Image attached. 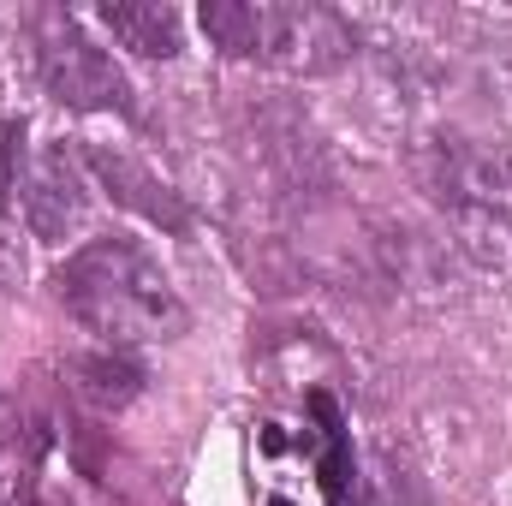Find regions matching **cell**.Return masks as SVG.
Segmentation results:
<instances>
[{
  "label": "cell",
  "instance_id": "cell-8",
  "mask_svg": "<svg viewBox=\"0 0 512 506\" xmlns=\"http://www.w3.org/2000/svg\"><path fill=\"white\" fill-rule=\"evenodd\" d=\"M453 227H459V251L483 268L512 262V215L501 203H465V209H447Z\"/></svg>",
  "mask_w": 512,
  "mask_h": 506
},
{
  "label": "cell",
  "instance_id": "cell-1",
  "mask_svg": "<svg viewBox=\"0 0 512 506\" xmlns=\"http://www.w3.org/2000/svg\"><path fill=\"white\" fill-rule=\"evenodd\" d=\"M54 298L102 346L126 352L149 340H179L191 328L185 298L137 239H90L54 268Z\"/></svg>",
  "mask_w": 512,
  "mask_h": 506
},
{
  "label": "cell",
  "instance_id": "cell-5",
  "mask_svg": "<svg viewBox=\"0 0 512 506\" xmlns=\"http://www.w3.org/2000/svg\"><path fill=\"white\" fill-rule=\"evenodd\" d=\"M84 161H90V173L108 185V197H114L120 209L143 215V221H155V227H167V233H185V209H179V197H173L149 167H137L131 155L102 149V143H90V149H84Z\"/></svg>",
  "mask_w": 512,
  "mask_h": 506
},
{
  "label": "cell",
  "instance_id": "cell-2",
  "mask_svg": "<svg viewBox=\"0 0 512 506\" xmlns=\"http://www.w3.org/2000/svg\"><path fill=\"white\" fill-rule=\"evenodd\" d=\"M197 18L221 54L262 60L292 78H322L352 60L346 18L328 6H310V0H209Z\"/></svg>",
  "mask_w": 512,
  "mask_h": 506
},
{
  "label": "cell",
  "instance_id": "cell-3",
  "mask_svg": "<svg viewBox=\"0 0 512 506\" xmlns=\"http://www.w3.org/2000/svg\"><path fill=\"white\" fill-rule=\"evenodd\" d=\"M42 84L54 102L78 108V114H131V90H126V72L114 66L108 48H96L78 18L66 12H48L42 18Z\"/></svg>",
  "mask_w": 512,
  "mask_h": 506
},
{
  "label": "cell",
  "instance_id": "cell-9",
  "mask_svg": "<svg viewBox=\"0 0 512 506\" xmlns=\"http://www.w3.org/2000/svg\"><path fill=\"white\" fill-rule=\"evenodd\" d=\"M24 167H30V155H24V126H18V120H0V215L18 203Z\"/></svg>",
  "mask_w": 512,
  "mask_h": 506
},
{
  "label": "cell",
  "instance_id": "cell-10",
  "mask_svg": "<svg viewBox=\"0 0 512 506\" xmlns=\"http://www.w3.org/2000/svg\"><path fill=\"white\" fill-rule=\"evenodd\" d=\"M18 495H24V471H18L12 441H0V506H18Z\"/></svg>",
  "mask_w": 512,
  "mask_h": 506
},
{
  "label": "cell",
  "instance_id": "cell-4",
  "mask_svg": "<svg viewBox=\"0 0 512 506\" xmlns=\"http://www.w3.org/2000/svg\"><path fill=\"white\" fill-rule=\"evenodd\" d=\"M18 197H24V221H30L36 239H66V233H78L84 215H90V191H84V179H78V167H72L66 149L30 155Z\"/></svg>",
  "mask_w": 512,
  "mask_h": 506
},
{
  "label": "cell",
  "instance_id": "cell-6",
  "mask_svg": "<svg viewBox=\"0 0 512 506\" xmlns=\"http://www.w3.org/2000/svg\"><path fill=\"white\" fill-rule=\"evenodd\" d=\"M96 18L114 30V42L143 54V60H173L185 48V18L167 0H108L96 6Z\"/></svg>",
  "mask_w": 512,
  "mask_h": 506
},
{
  "label": "cell",
  "instance_id": "cell-7",
  "mask_svg": "<svg viewBox=\"0 0 512 506\" xmlns=\"http://www.w3.org/2000/svg\"><path fill=\"white\" fill-rule=\"evenodd\" d=\"M66 381H72V393L90 399L96 411H120V405H131V399L143 393V370L131 364L126 352H114V346L78 352V358L66 364Z\"/></svg>",
  "mask_w": 512,
  "mask_h": 506
}]
</instances>
